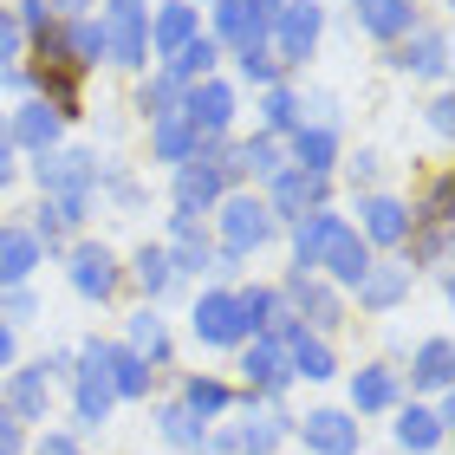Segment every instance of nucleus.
Wrapping results in <instances>:
<instances>
[{
	"label": "nucleus",
	"instance_id": "obj_1",
	"mask_svg": "<svg viewBox=\"0 0 455 455\" xmlns=\"http://www.w3.org/2000/svg\"><path fill=\"white\" fill-rule=\"evenodd\" d=\"M33 176H39V189H46V202L66 209V221H85L92 189H98V156L92 150H46L33 163Z\"/></svg>",
	"mask_w": 455,
	"mask_h": 455
},
{
	"label": "nucleus",
	"instance_id": "obj_2",
	"mask_svg": "<svg viewBox=\"0 0 455 455\" xmlns=\"http://www.w3.org/2000/svg\"><path fill=\"white\" fill-rule=\"evenodd\" d=\"M325 33V7L319 0H286L274 13V27H267V52H274V66H306Z\"/></svg>",
	"mask_w": 455,
	"mask_h": 455
},
{
	"label": "nucleus",
	"instance_id": "obj_3",
	"mask_svg": "<svg viewBox=\"0 0 455 455\" xmlns=\"http://www.w3.org/2000/svg\"><path fill=\"white\" fill-rule=\"evenodd\" d=\"M274 235H280V221L260 196H221V254H235V260L260 254Z\"/></svg>",
	"mask_w": 455,
	"mask_h": 455
},
{
	"label": "nucleus",
	"instance_id": "obj_4",
	"mask_svg": "<svg viewBox=\"0 0 455 455\" xmlns=\"http://www.w3.org/2000/svg\"><path fill=\"white\" fill-rule=\"evenodd\" d=\"M189 325H196L202 345H247L254 339V325H247V313H241V293H228V286H215V293L196 299Z\"/></svg>",
	"mask_w": 455,
	"mask_h": 455
},
{
	"label": "nucleus",
	"instance_id": "obj_5",
	"mask_svg": "<svg viewBox=\"0 0 455 455\" xmlns=\"http://www.w3.org/2000/svg\"><path fill=\"white\" fill-rule=\"evenodd\" d=\"M117 390H111V371H105V339H85V351H78V423L98 429L111 417Z\"/></svg>",
	"mask_w": 455,
	"mask_h": 455
},
{
	"label": "nucleus",
	"instance_id": "obj_6",
	"mask_svg": "<svg viewBox=\"0 0 455 455\" xmlns=\"http://www.w3.org/2000/svg\"><path fill=\"white\" fill-rule=\"evenodd\" d=\"M293 436L313 455H358L364 449V423L345 410H306V423H293Z\"/></svg>",
	"mask_w": 455,
	"mask_h": 455
},
{
	"label": "nucleus",
	"instance_id": "obj_7",
	"mask_svg": "<svg viewBox=\"0 0 455 455\" xmlns=\"http://www.w3.org/2000/svg\"><path fill=\"white\" fill-rule=\"evenodd\" d=\"M274 189H267L260 202L274 209V221H299V215H313V209H325V176H313V170H293L286 163L280 176H267Z\"/></svg>",
	"mask_w": 455,
	"mask_h": 455
},
{
	"label": "nucleus",
	"instance_id": "obj_8",
	"mask_svg": "<svg viewBox=\"0 0 455 455\" xmlns=\"http://www.w3.org/2000/svg\"><path fill=\"white\" fill-rule=\"evenodd\" d=\"M221 196H228V176L215 170L209 156H189V163H176V215H209L221 209Z\"/></svg>",
	"mask_w": 455,
	"mask_h": 455
},
{
	"label": "nucleus",
	"instance_id": "obj_9",
	"mask_svg": "<svg viewBox=\"0 0 455 455\" xmlns=\"http://www.w3.org/2000/svg\"><path fill=\"white\" fill-rule=\"evenodd\" d=\"M286 313H293L306 332H332V325L345 319V306H339V293H332L325 280L293 274V280H286Z\"/></svg>",
	"mask_w": 455,
	"mask_h": 455
},
{
	"label": "nucleus",
	"instance_id": "obj_10",
	"mask_svg": "<svg viewBox=\"0 0 455 455\" xmlns=\"http://www.w3.org/2000/svg\"><path fill=\"white\" fill-rule=\"evenodd\" d=\"M241 371H247V397H280V390L293 384V358H286V345H274V339H247Z\"/></svg>",
	"mask_w": 455,
	"mask_h": 455
},
{
	"label": "nucleus",
	"instance_id": "obj_11",
	"mask_svg": "<svg viewBox=\"0 0 455 455\" xmlns=\"http://www.w3.org/2000/svg\"><path fill=\"white\" fill-rule=\"evenodd\" d=\"M267 27H274V13H260L254 0H215V46H235V52H247V46H267Z\"/></svg>",
	"mask_w": 455,
	"mask_h": 455
},
{
	"label": "nucleus",
	"instance_id": "obj_12",
	"mask_svg": "<svg viewBox=\"0 0 455 455\" xmlns=\"http://www.w3.org/2000/svg\"><path fill=\"white\" fill-rule=\"evenodd\" d=\"M170 235H176V247H170L176 274H228V267H235V254H215V241L202 235V221H189V215H176Z\"/></svg>",
	"mask_w": 455,
	"mask_h": 455
},
{
	"label": "nucleus",
	"instance_id": "obj_13",
	"mask_svg": "<svg viewBox=\"0 0 455 455\" xmlns=\"http://www.w3.org/2000/svg\"><path fill=\"white\" fill-rule=\"evenodd\" d=\"M228 117H235V92H228L221 78H202V85L182 92V124H189L196 137H221Z\"/></svg>",
	"mask_w": 455,
	"mask_h": 455
},
{
	"label": "nucleus",
	"instance_id": "obj_14",
	"mask_svg": "<svg viewBox=\"0 0 455 455\" xmlns=\"http://www.w3.org/2000/svg\"><path fill=\"white\" fill-rule=\"evenodd\" d=\"M117 280H124V267H117V254H111L105 241H78L72 247V286L85 299H111Z\"/></svg>",
	"mask_w": 455,
	"mask_h": 455
},
{
	"label": "nucleus",
	"instance_id": "obj_15",
	"mask_svg": "<svg viewBox=\"0 0 455 455\" xmlns=\"http://www.w3.org/2000/svg\"><path fill=\"white\" fill-rule=\"evenodd\" d=\"M390 66L397 72H423V78H443L449 72V33L443 27H417L390 46Z\"/></svg>",
	"mask_w": 455,
	"mask_h": 455
},
{
	"label": "nucleus",
	"instance_id": "obj_16",
	"mask_svg": "<svg viewBox=\"0 0 455 455\" xmlns=\"http://www.w3.org/2000/svg\"><path fill=\"white\" fill-rule=\"evenodd\" d=\"M98 27H105V59L111 66L137 72L143 59H150V13H105Z\"/></svg>",
	"mask_w": 455,
	"mask_h": 455
},
{
	"label": "nucleus",
	"instance_id": "obj_17",
	"mask_svg": "<svg viewBox=\"0 0 455 455\" xmlns=\"http://www.w3.org/2000/svg\"><path fill=\"white\" fill-rule=\"evenodd\" d=\"M59 117L52 105H20V111H7V143H20V150H33V156H46V150H59Z\"/></svg>",
	"mask_w": 455,
	"mask_h": 455
},
{
	"label": "nucleus",
	"instance_id": "obj_18",
	"mask_svg": "<svg viewBox=\"0 0 455 455\" xmlns=\"http://www.w3.org/2000/svg\"><path fill=\"white\" fill-rule=\"evenodd\" d=\"M358 215H364V247H403L410 202H397V196H358Z\"/></svg>",
	"mask_w": 455,
	"mask_h": 455
},
{
	"label": "nucleus",
	"instance_id": "obj_19",
	"mask_svg": "<svg viewBox=\"0 0 455 455\" xmlns=\"http://www.w3.org/2000/svg\"><path fill=\"white\" fill-rule=\"evenodd\" d=\"M286 436H293V417L286 410H260V397H247V423L235 429V449L241 455H274Z\"/></svg>",
	"mask_w": 455,
	"mask_h": 455
},
{
	"label": "nucleus",
	"instance_id": "obj_20",
	"mask_svg": "<svg viewBox=\"0 0 455 455\" xmlns=\"http://www.w3.org/2000/svg\"><path fill=\"white\" fill-rule=\"evenodd\" d=\"M319 267H325V274H332L339 286H358V280H364V274H371L378 260H371V247H364V235H358V228H339V235L325 241Z\"/></svg>",
	"mask_w": 455,
	"mask_h": 455
},
{
	"label": "nucleus",
	"instance_id": "obj_21",
	"mask_svg": "<svg viewBox=\"0 0 455 455\" xmlns=\"http://www.w3.org/2000/svg\"><path fill=\"white\" fill-rule=\"evenodd\" d=\"M358 7V27L371 39H384V46H397L403 33H417V7L410 0H351Z\"/></svg>",
	"mask_w": 455,
	"mask_h": 455
},
{
	"label": "nucleus",
	"instance_id": "obj_22",
	"mask_svg": "<svg viewBox=\"0 0 455 455\" xmlns=\"http://www.w3.org/2000/svg\"><path fill=\"white\" fill-rule=\"evenodd\" d=\"M221 170H228V182H235V176H280L286 170V156H280V137H247V143H228V163H221Z\"/></svg>",
	"mask_w": 455,
	"mask_h": 455
},
{
	"label": "nucleus",
	"instance_id": "obj_23",
	"mask_svg": "<svg viewBox=\"0 0 455 455\" xmlns=\"http://www.w3.org/2000/svg\"><path fill=\"white\" fill-rule=\"evenodd\" d=\"M339 228H345V221H339L332 209H313V215L293 221V274H313L319 254H325V241H332Z\"/></svg>",
	"mask_w": 455,
	"mask_h": 455
},
{
	"label": "nucleus",
	"instance_id": "obj_24",
	"mask_svg": "<svg viewBox=\"0 0 455 455\" xmlns=\"http://www.w3.org/2000/svg\"><path fill=\"white\" fill-rule=\"evenodd\" d=\"M46 403H52V378L39 364L27 371H13V384H7V410H13V423H46Z\"/></svg>",
	"mask_w": 455,
	"mask_h": 455
},
{
	"label": "nucleus",
	"instance_id": "obj_25",
	"mask_svg": "<svg viewBox=\"0 0 455 455\" xmlns=\"http://www.w3.org/2000/svg\"><path fill=\"white\" fill-rule=\"evenodd\" d=\"M196 33H202V20H196L189 0H170V7H156V20H150V46H156L163 59H176Z\"/></svg>",
	"mask_w": 455,
	"mask_h": 455
},
{
	"label": "nucleus",
	"instance_id": "obj_26",
	"mask_svg": "<svg viewBox=\"0 0 455 455\" xmlns=\"http://www.w3.org/2000/svg\"><path fill=\"white\" fill-rule=\"evenodd\" d=\"M52 39L66 46V59H72L78 72H92L98 59H105V27H98L92 13H78V20H59V27H52Z\"/></svg>",
	"mask_w": 455,
	"mask_h": 455
},
{
	"label": "nucleus",
	"instance_id": "obj_27",
	"mask_svg": "<svg viewBox=\"0 0 455 455\" xmlns=\"http://www.w3.org/2000/svg\"><path fill=\"white\" fill-rule=\"evenodd\" d=\"M339 163V124H299L293 131V170L325 176Z\"/></svg>",
	"mask_w": 455,
	"mask_h": 455
},
{
	"label": "nucleus",
	"instance_id": "obj_28",
	"mask_svg": "<svg viewBox=\"0 0 455 455\" xmlns=\"http://www.w3.org/2000/svg\"><path fill=\"white\" fill-rule=\"evenodd\" d=\"M351 410H358V417H384V410H397V371L364 364L358 378H351Z\"/></svg>",
	"mask_w": 455,
	"mask_h": 455
},
{
	"label": "nucleus",
	"instance_id": "obj_29",
	"mask_svg": "<svg viewBox=\"0 0 455 455\" xmlns=\"http://www.w3.org/2000/svg\"><path fill=\"white\" fill-rule=\"evenodd\" d=\"M286 358H293V378H306V384H325V378L339 371L332 345H325L319 332H306V325H299L293 339H286Z\"/></svg>",
	"mask_w": 455,
	"mask_h": 455
},
{
	"label": "nucleus",
	"instance_id": "obj_30",
	"mask_svg": "<svg viewBox=\"0 0 455 455\" xmlns=\"http://www.w3.org/2000/svg\"><path fill=\"white\" fill-rule=\"evenodd\" d=\"M39 254L46 247L33 241V228H0V286H20L39 267Z\"/></svg>",
	"mask_w": 455,
	"mask_h": 455
},
{
	"label": "nucleus",
	"instance_id": "obj_31",
	"mask_svg": "<svg viewBox=\"0 0 455 455\" xmlns=\"http://www.w3.org/2000/svg\"><path fill=\"white\" fill-rule=\"evenodd\" d=\"M351 293H358L364 313H390V306L410 293V267H371V274L351 286Z\"/></svg>",
	"mask_w": 455,
	"mask_h": 455
},
{
	"label": "nucleus",
	"instance_id": "obj_32",
	"mask_svg": "<svg viewBox=\"0 0 455 455\" xmlns=\"http://www.w3.org/2000/svg\"><path fill=\"white\" fill-rule=\"evenodd\" d=\"M215 59H221V46H215V39H209V33H196V39H189V46H182L176 59H163V72H170V78H176V85H182V92H189V85H202V78H209V72H215Z\"/></svg>",
	"mask_w": 455,
	"mask_h": 455
},
{
	"label": "nucleus",
	"instance_id": "obj_33",
	"mask_svg": "<svg viewBox=\"0 0 455 455\" xmlns=\"http://www.w3.org/2000/svg\"><path fill=\"white\" fill-rule=\"evenodd\" d=\"M105 371H111L117 397H150V364H143L131 345H105Z\"/></svg>",
	"mask_w": 455,
	"mask_h": 455
},
{
	"label": "nucleus",
	"instance_id": "obj_34",
	"mask_svg": "<svg viewBox=\"0 0 455 455\" xmlns=\"http://www.w3.org/2000/svg\"><path fill=\"white\" fill-rule=\"evenodd\" d=\"M449 436V423H443V410H417L410 403L403 417H397V443L410 449V455H423V449H436Z\"/></svg>",
	"mask_w": 455,
	"mask_h": 455
},
{
	"label": "nucleus",
	"instance_id": "obj_35",
	"mask_svg": "<svg viewBox=\"0 0 455 455\" xmlns=\"http://www.w3.org/2000/svg\"><path fill=\"white\" fill-rule=\"evenodd\" d=\"M403 247H410L403 267H443L449 260V221H410Z\"/></svg>",
	"mask_w": 455,
	"mask_h": 455
},
{
	"label": "nucleus",
	"instance_id": "obj_36",
	"mask_svg": "<svg viewBox=\"0 0 455 455\" xmlns=\"http://www.w3.org/2000/svg\"><path fill=\"white\" fill-rule=\"evenodd\" d=\"M131 274H137V286H143V299H163V293L176 286L170 247H150V241H143V247H137V260H131Z\"/></svg>",
	"mask_w": 455,
	"mask_h": 455
},
{
	"label": "nucleus",
	"instance_id": "obj_37",
	"mask_svg": "<svg viewBox=\"0 0 455 455\" xmlns=\"http://www.w3.org/2000/svg\"><path fill=\"white\" fill-rule=\"evenodd\" d=\"M299 124H306V105L286 85H267V98H260V131L280 137V131H299Z\"/></svg>",
	"mask_w": 455,
	"mask_h": 455
},
{
	"label": "nucleus",
	"instance_id": "obj_38",
	"mask_svg": "<svg viewBox=\"0 0 455 455\" xmlns=\"http://www.w3.org/2000/svg\"><path fill=\"white\" fill-rule=\"evenodd\" d=\"M150 143H156V156H163V163H189L202 137H196L189 124H182V111H176V117H156V124H150Z\"/></svg>",
	"mask_w": 455,
	"mask_h": 455
},
{
	"label": "nucleus",
	"instance_id": "obj_39",
	"mask_svg": "<svg viewBox=\"0 0 455 455\" xmlns=\"http://www.w3.org/2000/svg\"><path fill=\"white\" fill-rule=\"evenodd\" d=\"M410 384H417V390H449V339H423V345H417Z\"/></svg>",
	"mask_w": 455,
	"mask_h": 455
},
{
	"label": "nucleus",
	"instance_id": "obj_40",
	"mask_svg": "<svg viewBox=\"0 0 455 455\" xmlns=\"http://www.w3.org/2000/svg\"><path fill=\"white\" fill-rule=\"evenodd\" d=\"M131 351H137L143 364H170V332H163V319L150 313V306L131 319Z\"/></svg>",
	"mask_w": 455,
	"mask_h": 455
},
{
	"label": "nucleus",
	"instance_id": "obj_41",
	"mask_svg": "<svg viewBox=\"0 0 455 455\" xmlns=\"http://www.w3.org/2000/svg\"><path fill=\"white\" fill-rule=\"evenodd\" d=\"M228 403H235V397H228V384H221V378H189V384H182V410H189L196 423L221 417Z\"/></svg>",
	"mask_w": 455,
	"mask_h": 455
},
{
	"label": "nucleus",
	"instance_id": "obj_42",
	"mask_svg": "<svg viewBox=\"0 0 455 455\" xmlns=\"http://www.w3.org/2000/svg\"><path fill=\"white\" fill-rule=\"evenodd\" d=\"M156 423H163V443H176V449H189V455H196V449H209V423H196L182 403H163V417H156Z\"/></svg>",
	"mask_w": 455,
	"mask_h": 455
},
{
	"label": "nucleus",
	"instance_id": "obj_43",
	"mask_svg": "<svg viewBox=\"0 0 455 455\" xmlns=\"http://www.w3.org/2000/svg\"><path fill=\"white\" fill-rule=\"evenodd\" d=\"M137 111L150 117V124H156V117H176V111H182V85H176L170 72L143 78V92H137Z\"/></svg>",
	"mask_w": 455,
	"mask_h": 455
},
{
	"label": "nucleus",
	"instance_id": "obj_44",
	"mask_svg": "<svg viewBox=\"0 0 455 455\" xmlns=\"http://www.w3.org/2000/svg\"><path fill=\"white\" fill-rule=\"evenodd\" d=\"M241 313H247V325H254V339H260L267 319L280 313V293H267V286H247V293H241Z\"/></svg>",
	"mask_w": 455,
	"mask_h": 455
},
{
	"label": "nucleus",
	"instance_id": "obj_45",
	"mask_svg": "<svg viewBox=\"0 0 455 455\" xmlns=\"http://www.w3.org/2000/svg\"><path fill=\"white\" fill-rule=\"evenodd\" d=\"M241 78H247V85H280L274 52H267V46H247V52H241Z\"/></svg>",
	"mask_w": 455,
	"mask_h": 455
},
{
	"label": "nucleus",
	"instance_id": "obj_46",
	"mask_svg": "<svg viewBox=\"0 0 455 455\" xmlns=\"http://www.w3.org/2000/svg\"><path fill=\"white\" fill-rule=\"evenodd\" d=\"M66 209H59V202H39V221H33V241L39 247H59V235H66Z\"/></svg>",
	"mask_w": 455,
	"mask_h": 455
},
{
	"label": "nucleus",
	"instance_id": "obj_47",
	"mask_svg": "<svg viewBox=\"0 0 455 455\" xmlns=\"http://www.w3.org/2000/svg\"><path fill=\"white\" fill-rule=\"evenodd\" d=\"M20 46H27V33H20V20L0 7V72H7L13 59H20Z\"/></svg>",
	"mask_w": 455,
	"mask_h": 455
},
{
	"label": "nucleus",
	"instance_id": "obj_48",
	"mask_svg": "<svg viewBox=\"0 0 455 455\" xmlns=\"http://www.w3.org/2000/svg\"><path fill=\"white\" fill-rule=\"evenodd\" d=\"M20 33H52V13H46V0H20Z\"/></svg>",
	"mask_w": 455,
	"mask_h": 455
},
{
	"label": "nucleus",
	"instance_id": "obj_49",
	"mask_svg": "<svg viewBox=\"0 0 455 455\" xmlns=\"http://www.w3.org/2000/svg\"><path fill=\"white\" fill-rule=\"evenodd\" d=\"M0 455H20V423H13L7 403H0Z\"/></svg>",
	"mask_w": 455,
	"mask_h": 455
},
{
	"label": "nucleus",
	"instance_id": "obj_50",
	"mask_svg": "<svg viewBox=\"0 0 455 455\" xmlns=\"http://www.w3.org/2000/svg\"><path fill=\"white\" fill-rule=\"evenodd\" d=\"M33 313H39L33 293H27V286H13V293H7V319H33Z\"/></svg>",
	"mask_w": 455,
	"mask_h": 455
},
{
	"label": "nucleus",
	"instance_id": "obj_51",
	"mask_svg": "<svg viewBox=\"0 0 455 455\" xmlns=\"http://www.w3.org/2000/svg\"><path fill=\"white\" fill-rule=\"evenodd\" d=\"M33 455H78V443H72V436H39Z\"/></svg>",
	"mask_w": 455,
	"mask_h": 455
},
{
	"label": "nucleus",
	"instance_id": "obj_52",
	"mask_svg": "<svg viewBox=\"0 0 455 455\" xmlns=\"http://www.w3.org/2000/svg\"><path fill=\"white\" fill-rule=\"evenodd\" d=\"M449 111H455V105H449V98H436V105H429V131H443V137H449V124H455Z\"/></svg>",
	"mask_w": 455,
	"mask_h": 455
},
{
	"label": "nucleus",
	"instance_id": "obj_53",
	"mask_svg": "<svg viewBox=\"0 0 455 455\" xmlns=\"http://www.w3.org/2000/svg\"><path fill=\"white\" fill-rule=\"evenodd\" d=\"M351 182H378V156H371V150L351 163Z\"/></svg>",
	"mask_w": 455,
	"mask_h": 455
},
{
	"label": "nucleus",
	"instance_id": "obj_54",
	"mask_svg": "<svg viewBox=\"0 0 455 455\" xmlns=\"http://www.w3.org/2000/svg\"><path fill=\"white\" fill-rule=\"evenodd\" d=\"M85 7H92V0H46V13H66V20H78Z\"/></svg>",
	"mask_w": 455,
	"mask_h": 455
},
{
	"label": "nucleus",
	"instance_id": "obj_55",
	"mask_svg": "<svg viewBox=\"0 0 455 455\" xmlns=\"http://www.w3.org/2000/svg\"><path fill=\"white\" fill-rule=\"evenodd\" d=\"M105 13H150V0H105Z\"/></svg>",
	"mask_w": 455,
	"mask_h": 455
},
{
	"label": "nucleus",
	"instance_id": "obj_56",
	"mask_svg": "<svg viewBox=\"0 0 455 455\" xmlns=\"http://www.w3.org/2000/svg\"><path fill=\"white\" fill-rule=\"evenodd\" d=\"M13 182V143H0V189Z\"/></svg>",
	"mask_w": 455,
	"mask_h": 455
},
{
	"label": "nucleus",
	"instance_id": "obj_57",
	"mask_svg": "<svg viewBox=\"0 0 455 455\" xmlns=\"http://www.w3.org/2000/svg\"><path fill=\"white\" fill-rule=\"evenodd\" d=\"M0 364H13V325H0Z\"/></svg>",
	"mask_w": 455,
	"mask_h": 455
},
{
	"label": "nucleus",
	"instance_id": "obj_58",
	"mask_svg": "<svg viewBox=\"0 0 455 455\" xmlns=\"http://www.w3.org/2000/svg\"><path fill=\"white\" fill-rule=\"evenodd\" d=\"M0 143H7V111H0Z\"/></svg>",
	"mask_w": 455,
	"mask_h": 455
}]
</instances>
